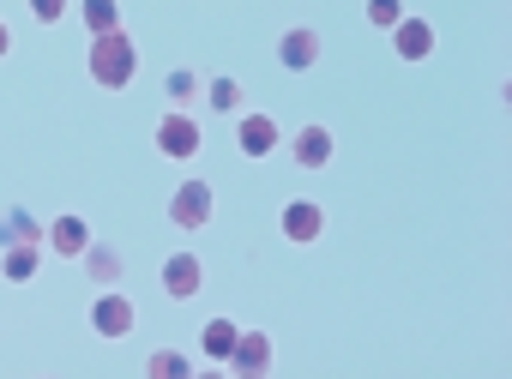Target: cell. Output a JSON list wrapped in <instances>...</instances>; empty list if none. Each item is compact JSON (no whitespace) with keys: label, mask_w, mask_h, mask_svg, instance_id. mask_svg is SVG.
I'll return each instance as SVG.
<instances>
[{"label":"cell","mask_w":512,"mask_h":379,"mask_svg":"<svg viewBox=\"0 0 512 379\" xmlns=\"http://www.w3.org/2000/svg\"><path fill=\"white\" fill-rule=\"evenodd\" d=\"M85 73H91V85H97V91H127V85L139 79V43L127 37V25H115V31H97V37H91Z\"/></svg>","instance_id":"1"},{"label":"cell","mask_w":512,"mask_h":379,"mask_svg":"<svg viewBox=\"0 0 512 379\" xmlns=\"http://www.w3.org/2000/svg\"><path fill=\"white\" fill-rule=\"evenodd\" d=\"M133 325H139L133 295H127L121 283H115V289H97V301H91V331L109 337V343H121V337H133Z\"/></svg>","instance_id":"2"},{"label":"cell","mask_w":512,"mask_h":379,"mask_svg":"<svg viewBox=\"0 0 512 379\" xmlns=\"http://www.w3.org/2000/svg\"><path fill=\"white\" fill-rule=\"evenodd\" d=\"M217 217V193H211V181H199V175H187L181 187H175V199H169V223L175 229H205Z\"/></svg>","instance_id":"3"},{"label":"cell","mask_w":512,"mask_h":379,"mask_svg":"<svg viewBox=\"0 0 512 379\" xmlns=\"http://www.w3.org/2000/svg\"><path fill=\"white\" fill-rule=\"evenodd\" d=\"M151 139H157V151H163L169 163H193V157H199V145H205V133H199V121H193L187 109H169V115L157 121V133H151Z\"/></svg>","instance_id":"4"},{"label":"cell","mask_w":512,"mask_h":379,"mask_svg":"<svg viewBox=\"0 0 512 379\" xmlns=\"http://www.w3.org/2000/svg\"><path fill=\"white\" fill-rule=\"evenodd\" d=\"M278 235H284L290 247H320V235H326V205H320V199H284Z\"/></svg>","instance_id":"5"},{"label":"cell","mask_w":512,"mask_h":379,"mask_svg":"<svg viewBox=\"0 0 512 379\" xmlns=\"http://www.w3.org/2000/svg\"><path fill=\"white\" fill-rule=\"evenodd\" d=\"M163 295L169 301H193L199 295V283H205V265H199V253H187V247H175L169 259H163Z\"/></svg>","instance_id":"6"},{"label":"cell","mask_w":512,"mask_h":379,"mask_svg":"<svg viewBox=\"0 0 512 379\" xmlns=\"http://www.w3.org/2000/svg\"><path fill=\"white\" fill-rule=\"evenodd\" d=\"M290 157H296V169H308V175H314V169H326V163L338 157V139H332L320 121H308V127H296V133H290Z\"/></svg>","instance_id":"7"},{"label":"cell","mask_w":512,"mask_h":379,"mask_svg":"<svg viewBox=\"0 0 512 379\" xmlns=\"http://www.w3.org/2000/svg\"><path fill=\"white\" fill-rule=\"evenodd\" d=\"M235 145H241V157L260 163V157H272V151L284 145V127H278L272 115H241V121H235Z\"/></svg>","instance_id":"8"},{"label":"cell","mask_w":512,"mask_h":379,"mask_svg":"<svg viewBox=\"0 0 512 379\" xmlns=\"http://www.w3.org/2000/svg\"><path fill=\"white\" fill-rule=\"evenodd\" d=\"M392 55H398V61H410V67H422V61L434 55V25H428V19H416V13H404V19L392 25Z\"/></svg>","instance_id":"9"},{"label":"cell","mask_w":512,"mask_h":379,"mask_svg":"<svg viewBox=\"0 0 512 379\" xmlns=\"http://www.w3.org/2000/svg\"><path fill=\"white\" fill-rule=\"evenodd\" d=\"M278 61H284V73H314L320 67V31L314 25H290L278 37Z\"/></svg>","instance_id":"10"},{"label":"cell","mask_w":512,"mask_h":379,"mask_svg":"<svg viewBox=\"0 0 512 379\" xmlns=\"http://www.w3.org/2000/svg\"><path fill=\"white\" fill-rule=\"evenodd\" d=\"M91 247V223L79 217V211H67V217H55L49 229H43V253H61V259H79Z\"/></svg>","instance_id":"11"},{"label":"cell","mask_w":512,"mask_h":379,"mask_svg":"<svg viewBox=\"0 0 512 379\" xmlns=\"http://www.w3.org/2000/svg\"><path fill=\"white\" fill-rule=\"evenodd\" d=\"M223 367H235V373H266V367H272V337H266V331H235Z\"/></svg>","instance_id":"12"},{"label":"cell","mask_w":512,"mask_h":379,"mask_svg":"<svg viewBox=\"0 0 512 379\" xmlns=\"http://www.w3.org/2000/svg\"><path fill=\"white\" fill-rule=\"evenodd\" d=\"M79 265H85V277H91L97 289H115V283H121V271H127L121 247H109V241H97V235H91V247L79 253Z\"/></svg>","instance_id":"13"},{"label":"cell","mask_w":512,"mask_h":379,"mask_svg":"<svg viewBox=\"0 0 512 379\" xmlns=\"http://www.w3.org/2000/svg\"><path fill=\"white\" fill-rule=\"evenodd\" d=\"M43 271V241H7L0 247V277L7 283H31Z\"/></svg>","instance_id":"14"},{"label":"cell","mask_w":512,"mask_h":379,"mask_svg":"<svg viewBox=\"0 0 512 379\" xmlns=\"http://www.w3.org/2000/svg\"><path fill=\"white\" fill-rule=\"evenodd\" d=\"M199 91H205V79H199L193 67H175V73L163 79V97H169L175 109H187V103H199Z\"/></svg>","instance_id":"15"},{"label":"cell","mask_w":512,"mask_h":379,"mask_svg":"<svg viewBox=\"0 0 512 379\" xmlns=\"http://www.w3.org/2000/svg\"><path fill=\"white\" fill-rule=\"evenodd\" d=\"M217 115H241V103H247V91H241V79H211L205 91H199Z\"/></svg>","instance_id":"16"},{"label":"cell","mask_w":512,"mask_h":379,"mask_svg":"<svg viewBox=\"0 0 512 379\" xmlns=\"http://www.w3.org/2000/svg\"><path fill=\"white\" fill-rule=\"evenodd\" d=\"M235 331H241V325H229V319H205V331H199V349H205V361H217V367H223V355H229Z\"/></svg>","instance_id":"17"},{"label":"cell","mask_w":512,"mask_h":379,"mask_svg":"<svg viewBox=\"0 0 512 379\" xmlns=\"http://www.w3.org/2000/svg\"><path fill=\"white\" fill-rule=\"evenodd\" d=\"M79 19H85L91 37H97V31H115V25H121V0H79Z\"/></svg>","instance_id":"18"},{"label":"cell","mask_w":512,"mask_h":379,"mask_svg":"<svg viewBox=\"0 0 512 379\" xmlns=\"http://www.w3.org/2000/svg\"><path fill=\"white\" fill-rule=\"evenodd\" d=\"M145 373H151V379H187V373H193V361H187L181 349H157V355L145 361Z\"/></svg>","instance_id":"19"},{"label":"cell","mask_w":512,"mask_h":379,"mask_svg":"<svg viewBox=\"0 0 512 379\" xmlns=\"http://www.w3.org/2000/svg\"><path fill=\"white\" fill-rule=\"evenodd\" d=\"M404 19V0H368V25L374 31H392Z\"/></svg>","instance_id":"20"},{"label":"cell","mask_w":512,"mask_h":379,"mask_svg":"<svg viewBox=\"0 0 512 379\" xmlns=\"http://www.w3.org/2000/svg\"><path fill=\"white\" fill-rule=\"evenodd\" d=\"M67 7H73V0H31V19H37V25H61Z\"/></svg>","instance_id":"21"},{"label":"cell","mask_w":512,"mask_h":379,"mask_svg":"<svg viewBox=\"0 0 512 379\" xmlns=\"http://www.w3.org/2000/svg\"><path fill=\"white\" fill-rule=\"evenodd\" d=\"M13 55V31H7V19H0V61Z\"/></svg>","instance_id":"22"}]
</instances>
